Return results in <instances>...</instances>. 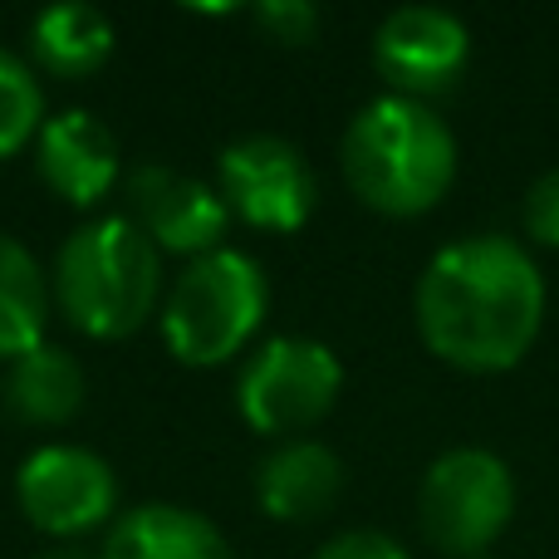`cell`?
<instances>
[{
	"instance_id": "obj_1",
	"label": "cell",
	"mask_w": 559,
	"mask_h": 559,
	"mask_svg": "<svg viewBox=\"0 0 559 559\" xmlns=\"http://www.w3.org/2000/svg\"><path fill=\"white\" fill-rule=\"evenodd\" d=\"M417 334L462 373H506L545 324V280L511 236H466L427 261L413 289Z\"/></svg>"
},
{
	"instance_id": "obj_2",
	"label": "cell",
	"mask_w": 559,
	"mask_h": 559,
	"mask_svg": "<svg viewBox=\"0 0 559 559\" xmlns=\"http://www.w3.org/2000/svg\"><path fill=\"white\" fill-rule=\"evenodd\" d=\"M344 182L378 216H423L456 177V138L427 104L383 94L364 104L338 143Z\"/></svg>"
},
{
	"instance_id": "obj_3",
	"label": "cell",
	"mask_w": 559,
	"mask_h": 559,
	"mask_svg": "<svg viewBox=\"0 0 559 559\" xmlns=\"http://www.w3.org/2000/svg\"><path fill=\"white\" fill-rule=\"evenodd\" d=\"M49 295L84 338H133L163 309V251L128 216H94L59 246Z\"/></svg>"
},
{
	"instance_id": "obj_4",
	"label": "cell",
	"mask_w": 559,
	"mask_h": 559,
	"mask_svg": "<svg viewBox=\"0 0 559 559\" xmlns=\"http://www.w3.org/2000/svg\"><path fill=\"white\" fill-rule=\"evenodd\" d=\"M271 309V280L261 261L236 246L187 261L173 289L163 295L157 329L177 364L187 368H222L251 348Z\"/></svg>"
},
{
	"instance_id": "obj_5",
	"label": "cell",
	"mask_w": 559,
	"mask_h": 559,
	"mask_svg": "<svg viewBox=\"0 0 559 559\" xmlns=\"http://www.w3.org/2000/svg\"><path fill=\"white\" fill-rule=\"evenodd\" d=\"M515 515V476L486 447L442 452L417 491V525L427 545L452 559H481Z\"/></svg>"
},
{
	"instance_id": "obj_6",
	"label": "cell",
	"mask_w": 559,
	"mask_h": 559,
	"mask_svg": "<svg viewBox=\"0 0 559 559\" xmlns=\"http://www.w3.org/2000/svg\"><path fill=\"white\" fill-rule=\"evenodd\" d=\"M344 393V364L324 338L275 334L241 364L236 378V407L246 427L261 437L289 442L295 432H309L324 423L329 407Z\"/></svg>"
},
{
	"instance_id": "obj_7",
	"label": "cell",
	"mask_w": 559,
	"mask_h": 559,
	"mask_svg": "<svg viewBox=\"0 0 559 559\" xmlns=\"http://www.w3.org/2000/svg\"><path fill=\"white\" fill-rule=\"evenodd\" d=\"M15 506L39 535L55 545H74L79 535L118 521V472L94 447L45 442L20 462Z\"/></svg>"
},
{
	"instance_id": "obj_8",
	"label": "cell",
	"mask_w": 559,
	"mask_h": 559,
	"mask_svg": "<svg viewBox=\"0 0 559 559\" xmlns=\"http://www.w3.org/2000/svg\"><path fill=\"white\" fill-rule=\"evenodd\" d=\"M216 192L236 222L255 231L289 236L314 216L319 206V177L309 157L289 138L275 133H246L222 147L216 157Z\"/></svg>"
},
{
	"instance_id": "obj_9",
	"label": "cell",
	"mask_w": 559,
	"mask_h": 559,
	"mask_svg": "<svg viewBox=\"0 0 559 559\" xmlns=\"http://www.w3.org/2000/svg\"><path fill=\"white\" fill-rule=\"evenodd\" d=\"M123 197H128L123 216L163 255L202 261V255L222 251L231 212H226L216 182L177 173V167H167V163H138L133 173L123 177Z\"/></svg>"
},
{
	"instance_id": "obj_10",
	"label": "cell",
	"mask_w": 559,
	"mask_h": 559,
	"mask_svg": "<svg viewBox=\"0 0 559 559\" xmlns=\"http://www.w3.org/2000/svg\"><path fill=\"white\" fill-rule=\"evenodd\" d=\"M466 59H472V35L442 5H403L373 35L378 74L393 84V94L417 98V104L447 94L462 79Z\"/></svg>"
},
{
	"instance_id": "obj_11",
	"label": "cell",
	"mask_w": 559,
	"mask_h": 559,
	"mask_svg": "<svg viewBox=\"0 0 559 559\" xmlns=\"http://www.w3.org/2000/svg\"><path fill=\"white\" fill-rule=\"evenodd\" d=\"M35 173L64 206H98L118 182V138L88 108H64L45 118L35 138Z\"/></svg>"
},
{
	"instance_id": "obj_12",
	"label": "cell",
	"mask_w": 559,
	"mask_h": 559,
	"mask_svg": "<svg viewBox=\"0 0 559 559\" xmlns=\"http://www.w3.org/2000/svg\"><path fill=\"white\" fill-rule=\"evenodd\" d=\"M344 496V462L314 437H289L255 466V501L280 525L324 521Z\"/></svg>"
},
{
	"instance_id": "obj_13",
	"label": "cell",
	"mask_w": 559,
	"mask_h": 559,
	"mask_svg": "<svg viewBox=\"0 0 559 559\" xmlns=\"http://www.w3.org/2000/svg\"><path fill=\"white\" fill-rule=\"evenodd\" d=\"M98 559H236L231 540L206 521L173 501H147L123 511L108 525Z\"/></svg>"
},
{
	"instance_id": "obj_14",
	"label": "cell",
	"mask_w": 559,
	"mask_h": 559,
	"mask_svg": "<svg viewBox=\"0 0 559 559\" xmlns=\"http://www.w3.org/2000/svg\"><path fill=\"white\" fill-rule=\"evenodd\" d=\"M84 393L88 378L84 364L69 354L64 344H35L29 354H20L15 364L5 368V413L25 427H64L84 413Z\"/></svg>"
},
{
	"instance_id": "obj_15",
	"label": "cell",
	"mask_w": 559,
	"mask_h": 559,
	"mask_svg": "<svg viewBox=\"0 0 559 559\" xmlns=\"http://www.w3.org/2000/svg\"><path fill=\"white\" fill-rule=\"evenodd\" d=\"M118 29L88 0H59L29 20V59L55 79H88L114 59Z\"/></svg>"
},
{
	"instance_id": "obj_16",
	"label": "cell",
	"mask_w": 559,
	"mask_h": 559,
	"mask_svg": "<svg viewBox=\"0 0 559 559\" xmlns=\"http://www.w3.org/2000/svg\"><path fill=\"white\" fill-rule=\"evenodd\" d=\"M55 295L49 275L25 241L0 231V364H15L35 344H45Z\"/></svg>"
},
{
	"instance_id": "obj_17",
	"label": "cell",
	"mask_w": 559,
	"mask_h": 559,
	"mask_svg": "<svg viewBox=\"0 0 559 559\" xmlns=\"http://www.w3.org/2000/svg\"><path fill=\"white\" fill-rule=\"evenodd\" d=\"M39 128H45V88L35 79V64L0 49V163L35 147Z\"/></svg>"
},
{
	"instance_id": "obj_18",
	"label": "cell",
	"mask_w": 559,
	"mask_h": 559,
	"mask_svg": "<svg viewBox=\"0 0 559 559\" xmlns=\"http://www.w3.org/2000/svg\"><path fill=\"white\" fill-rule=\"evenodd\" d=\"M251 20L261 25V35H271L275 45H314L319 35V5H309V0H261V5L251 10Z\"/></svg>"
},
{
	"instance_id": "obj_19",
	"label": "cell",
	"mask_w": 559,
	"mask_h": 559,
	"mask_svg": "<svg viewBox=\"0 0 559 559\" xmlns=\"http://www.w3.org/2000/svg\"><path fill=\"white\" fill-rule=\"evenodd\" d=\"M525 231L540 246H555L559 251V167L535 177V187L525 192Z\"/></svg>"
},
{
	"instance_id": "obj_20",
	"label": "cell",
	"mask_w": 559,
	"mask_h": 559,
	"mask_svg": "<svg viewBox=\"0 0 559 559\" xmlns=\"http://www.w3.org/2000/svg\"><path fill=\"white\" fill-rule=\"evenodd\" d=\"M314 559H407V550L383 531H344V535H334Z\"/></svg>"
},
{
	"instance_id": "obj_21",
	"label": "cell",
	"mask_w": 559,
	"mask_h": 559,
	"mask_svg": "<svg viewBox=\"0 0 559 559\" xmlns=\"http://www.w3.org/2000/svg\"><path fill=\"white\" fill-rule=\"evenodd\" d=\"M29 559H98V555L79 550V545H49V550H39V555H29Z\"/></svg>"
},
{
	"instance_id": "obj_22",
	"label": "cell",
	"mask_w": 559,
	"mask_h": 559,
	"mask_svg": "<svg viewBox=\"0 0 559 559\" xmlns=\"http://www.w3.org/2000/svg\"><path fill=\"white\" fill-rule=\"evenodd\" d=\"M481 559H491V555H481Z\"/></svg>"
}]
</instances>
